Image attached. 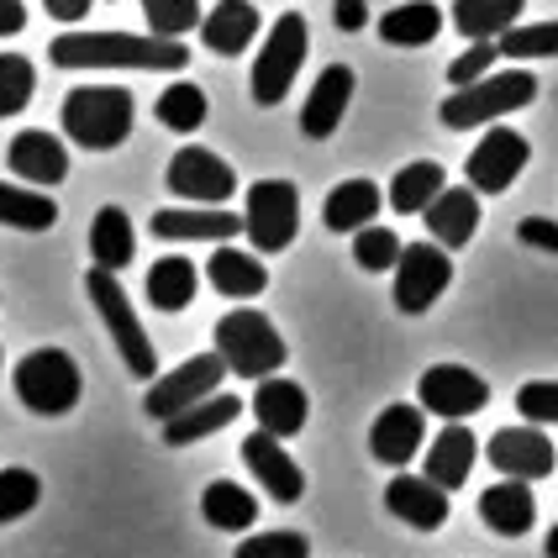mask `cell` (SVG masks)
<instances>
[{
	"label": "cell",
	"mask_w": 558,
	"mask_h": 558,
	"mask_svg": "<svg viewBox=\"0 0 558 558\" xmlns=\"http://www.w3.org/2000/svg\"><path fill=\"white\" fill-rule=\"evenodd\" d=\"M48 59L59 69H154L174 74L185 69L190 53L180 37H132V32H63L48 43Z\"/></svg>",
	"instance_id": "6da1fadb"
},
{
	"label": "cell",
	"mask_w": 558,
	"mask_h": 558,
	"mask_svg": "<svg viewBox=\"0 0 558 558\" xmlns=\"http://www.w3.org/2000/svg\"><path fill=\"white\" fill-rule=\"evenodd\" d=\"M63 137H74L80 148L90 154H111L132 137L137 122V100L122 85H80V90L63 95Z\"/></svg>",
	"instance_id": "7a4b0ae2"
},
{
	"label": "cell",
	"mask_w": 558,
	"mask_h": 558,
	"mask_svg": "<svg viewBox=\"0 0 558 558\" xmlns=\"http://www.w3.org/2000/svg\"><path fill=\"white\" fill-rule=\"evenodd\" d=\"M211 342H217V353L227 359V374H238V379H269L290 359V348L275 332V322L253 306L227 311L217 322V338Z\"/></svg>",
	"instance_id": "3957f363"
},
{
	"label": "cell",
	"mask_w": 558,
	"mask_h": 558,
	"mask_svg": "<svg viewBox=\"0 0 558 558\" xmlns=\"http://www.w3.org/2000/svg\"><path fill=\"white\" fill-rule=\"evenodd\" d=\"M537 100V74L527 69H506V74H485V80H474V85H459V90L442 100V126H453V132H469V126H490L500 117H511V111H522Z\"/></svg>",
	"instance_id": "277c9868"
},
{
	"label": "cell",
	"mask_w": 558,
	"mask_h": 558,
	"mask_svg": "<svg viewBox=\"0 0 558 558\" xmlns=\"http://www.w3.org/2000/svg\"><path fill=\"white\" fill-rule=\"evenodd\" d=\"M85 290H90V306L100 311V322H106V332L117 342L122 364L132 369V379H158V353H154V342H148V332H143L132 301H126L117 269H100L95 264L90 275H85Z\"/></svg>",
	"instance_id": "5b68a950"
},
{
	"label": "cell",
	"mask_w": 558,
	"mask_h": 558,
	"mask_svg": "<svg viewBox=\"0 0 558 558\" xmlns=\"http://www.w3.org/2000/svg\"><path fill=\"white\" fill-rule=\"evenodd\" d=\"M11 385H16V396L27 411L37 416H69L74 405H80V390H85V379H80V364L63 353V348H37L27 353L16 374H11Z\"/></svg>",
	"instance_id": "8992f818"
},
{
	"label": "cell",
	"mask_w": 558,
	"mask_h": 558,
	"mask_svg": "<svg viewBox=\"0 0 558 558\" xmlns=\"http://www.w3.org/2000/svg\"><path fill=\"white\" fill-rule=\"evenodd\" d=\"M306 48H311V32H306V16L301 11H284L269 37H264V48H258V63H253V100L258 106H279L290 85H295V74H301V63H306Z\"/></svg>",
	"instance_id": "52a82bcc"
},
{
	"label": "cell",
	"mask_w": 558,
	"mask_h": 558,
	"mask_svg": "<svg viewBox=\"0 0 558 558\" xmlns=\"http://www.w3.org/2000/svg\"><path fill=\"white\" fill-rule=\"evenodd\" d=\"M243 232L253 238L258 253H284L295 243V232H301V190L290 180H258L248 190Z\"/></svg>",
	"instance_id": "ba28073f"
},
{
	"label": "cell",
	"mask_w": 558,
	"mask_h": 558,
	"mask_svg": "<svg viewBox=\"0 0 558 558\" xmlns=\"http://www.w3.org/2000/svg\"><path fill=\"white\" fill-rule=\"evenodd\" d=\"M453 284V258L442 243H405L396 258V306L405 316H422L437 306V295Z\"/></svg>",
	"instance_id": "9c48e42d"
},
{
	"label": "cell",
	"mask_w": 558,
	"mask_h": 558,
	"mask_svg": "<svg viewBox=\"0 0 558 558\" xmlns=\"http://www.w3.org/2000/svg\"><path fill=\"white\" fill-rule=\"evenodd\" d=\"M221 379H227V359L211 348V353H195V359H190V364H180L174 374H158L143 405H148V416H154V422H169L174 411H185V405L217 396Z\"/></svg>",
	"instance_id": "30bf717a"
},
{
	"label": "cell",
	"mask_w": 558,
	"mask_h": 558,
	"mask_svg": "<svg viewBox=\"0 0 558 558\" xmlns=\"http://www.w3.org/2000/svg\"><path fill=\"white\" fill-rule=\"evenodd\" d=\"M527 158H532V143L522 137V132H511V126H490V132L474 143L464 174H469V185L480 190V195H500V190H511L517 180H522Z\"/></svg>",
	"instance_id": "8fae6325"
},
{
	"label": "cell",
	"mask_w": 558,
	"mask_h": 558,
	"mask_svg": "<svg viewBox=\"0 0 558 558\" xmlns=\"http://www.w3.org/2000/svg\"><path fill=\"white\" fill-rule=\"evenodd\" d=\"M163 185L174 190L180 201H190V206H221V201L238 190V174H232V163L217 158L211 148H180V154L169 158Z\"/></svg>",
	"instance_id": "7c38bea8"
},
{
	"label": "cell",
	"mask_w": 558,
	"mask_h": 558,
	"mask_svg": "<svg viewBox=\"0 0 558 558\" xmlns=\"http://www.w3.org/2000/svg\"><path fill=\"white\" fill-rule=\"evenodd\" d=\"M416 396L442 422H464V416L490 405V385L474 369H464V364H433V369L416 379Z\"/></svg>",
	"instance_id": "4fadbf2b"
},
{
	"label": "cell",
	"mask_w": 558,
	"mask_h": 558,
	"mask_svg": "<svg viewBox=\"0 0 558 558\" xmlns=\"http://www.w3.org/2000/svg\"><path fill=\"white\" fill-rule=\"evenodd\" d=\"M485 453H490V464H496L506 480H543V474L558 469L554 437L537 433V422H527V427H500Z\"/></svg>",
	"instance_id": "5bb4252c"
},
{
	"label": "cell",
	"mask_w": 558,
	"mask_h": 558,
	"mask_svg": "<svg viewBox=\"0 0 558 558\" xmlns=\"http://www.w3.org/2000/svg\"><path fill=\"white\" fill-rule=\"evenodd\" d=\"M243 232V217L227 206H163L154 211V238L163 243H227Z\"/></svg>",
	"instance_id": "9a60e30c"
},
{
	"label": "cell",
	"mask_w": 558,
	"mask_h": 558,
	"mask_svg": "<svg viewBox=\"0 0 558 558\" xmlns=\"http://www.w3.org/2000/svg\"><path fill=\"white\" fill-rule=\"evenodd\" d=\"M243 464L258 474V485H264L279 506H295V500L306 496V474H301V464L279 448L275 433H264V427H258V433L243 437Z\"/></svg>",
	"instance_id": "2e32d148"
},
{
	"label": "cell",
	"mask_w": 558,
	"mask_h": 558,
	"mask_svg": "<svg viewBox=\"0 0 558 558\" xmlns=\"http://www.w3.org/2000/svg\"><path fill=\"white\" fill-rule=\"evenodd\" d=\"M427 442V422H422V405H385L369 427V453L379 464L405 469Z\"/></svg>",
	"instance_id": "e0dca14e"
},
{
	"label": "cell",
	"mask_w": 558,
	"mask_h": 558,
	"mask_svg": "<svg viewBox=\"0 0 558 558\" xmlns=\"http://www.w3.org/2000/svg\"><path fill=\"white\" fill-rule=\"evenodd\" d=\"M385 506H390V517H401L416 532H437L448 522V490L427 474H396L385 485Z\"/></svg>",
	"instance_id": "ac0fdd59"
},
{
	"label": "cell",
	"mask_w": 558,
	"mask_h": 558,
	"mask_svg": "<svg viewBox=\"0 0 558 558\" xmlns=\"http://www.w3.org/2000/svg\"><path fill=\"white\" fill-rule=\"evenodd\" d=\"M5 163H11V174L16 180H27V185H59L63 174H69V148H63L53 132H16L11 137V154H5Z\"/></svg>",
	"instance_id": "d6986e66"
},
{
	"label": "cell",
	"mask_w": 558,
	"mask_h": 558,
	"mask_svg": "<svg viewBox=\"0 0 558 558\" xmlns=\"http://www.w3.org/2000/svg\"><path fill=\"white\" fill-rule=\"evenodd\" d=\"M348 100H353V69L348 63H332V69H322V80L311 85L306 106H301V132L306 137H332L342 126V111H348Z\"/></svg>",
	"instance_id": "ffe728a7"
},
{
	"label": "cell",
	"mask_w": 558,
	"mask_h": 558,
	"mask_svg": "<svg viewBox=\"0 0 558 558\" xmlns=\"http://www.w3.org/2000/svg\"><path fill=\"white\" fill-rule=\"evenodd\" d=\"M422 217H427L433 243H442V248H464L469 238L480 232V190L474 185H442V195H437Z\"/></svg>",
	"instance_id": "44dd1931"
},
{
	"label": "cell",
	"mask_w": 558,
	"mask_h": 558,
	"mask_svg": "<svg viewBox=\"0 0 558 558\" xmlns=\"http://www.w3.org/2000/svg\"><path fill=\"white\" fill-rule=\"evenodd\" d=\"M253 416H258V427H264V433L295 437L301 427H306V416H311V396L295 385V379H279V374H269V379H258Z\"/></svg>",
	"instance_id": "7402d4cb"
},
{
	"label": "cell",
	"mask_w": 558,
	"mask_h": 558,
	"mask_svg": "<svg viewBox=\"0 0 558 558\" xmlns=\"http://www.w3.org/2000/svg\"><path fill=\"white\" fill-rule=\"evenodd\" d=\"M474 459H480L474 433H469L464 422H448L427 442V480H437L442 490H459V485H469V474H474Z\"/></svg>",
	"instance_id": "603a6c76"
},
{
	"label": "cell",
	"mask_w": 558,
	"mask_h": 558,
	"mask_svg": "<svg viewBox=\"0 0 558 558\" xmlns=\"http://www.w3.org/2000/svg\"><path fill=\"white\" fill-rule=\"evenodd\" d=\"M480 517L485 527L500 537H527L532 517H537V500H532V480H500L480 496Z\"/></svg>",
	"instance_id": "cb8c5ba5"
},
{
	"label": "cell",
	"mask_w": 558,
	"mask_h": 558,
	"mask_svg": "<svg viewBox=\"0 0 558 558\" xmlns=\"http://www.w3.org/2000/svg\"><path fill=\"white\" fill-rule=\"evenodd\" d=\"M238 411H243V401H238V396H221V390H217V396H206V401L174 411V416L163 422V442H169V448H190V442H201V437L232 427V422H238Z\"/></svg>",
	"instance_id": "d4e9b609"
},
{
	"label": "cell",
	"mask_w": 558,
	"mask_h": 558,
	"mask_svg": "<svg viewBox=\"0 0 558 558\" xmlns=\"http://www.w3.org/2000/svg\"><path fill=\"white\" fill-rule=\"evenodd\" d=\"M253 37H258L253 0H217V11L201 16V43H206L211 53H221V59H238Z\"/></svg>",
	"instance_id": "484cf974"
},
{
	"label": "cell",
	"mask_w": 558,
	"mask_h": 558,
	"mask_svg": "<svg viewBox=\"0 0 558 558\" xmlns=\"http://www.w3.org/2000/svg\"><path fill=\"white\" fill-rule=\"evenodd\" d=\"M206 279H211V290L227 295V301H253V295H264L269 290V269L243 248H221L206 258Z\"/></svg>",
	"instance_id": "4316f807"
},
{
	"label": "cell",
	"mask_w": 558,
	"mask_h": 558,
	"mask_svg": "<svg viewBox=\"0 0 558 558\" xmlns=\"http://www.w3.org/2000/svg\"><path fill=\"white\" fill-rule=\"evenodd\" d=\"M137 253V232H132V217L122 206H100L90 221V258L100 269H126Z\"/></svg>",
	"instance_id": "83f0119b"
},
{
	"label": "cell",
	"mask_w": 558,
	"mask_h": 558,
	"mask_svg": "<svg viewBox=\"0 0 558 558\" xmlns=\"http://www.w3.org/2000/svg\"><path fill=\"white\" fill-rule=\"evenodd\" d=\"M379 185L374 180H342L332 195H327V206H322V221L332 227V232H359V227H369L379 217Z\"/></svg>",
	"instance_id": "f1b7e54d"
},
{
	"label": "cell",
	"mask_w": 558,
	"mask_h": 558,
	"mask_svg": "<svg viewBox=\"0 0 558 558\" xmlns=\"http://www.w3.org/2000/svg\"><path fill=\"white\" fill-rule=\"evenodd\" d=\"M437 32H442V11L433 0H405V5L379 16V37L396 43V48H427Z\"/></svg>",
	"instance_id": "f546056e"
},
{
	"label": "cell",
	"mask_w": 558,
	"mask_h": 558,
	"mask_svg": "<svg viewBox=\"0 0 558 558\" xmlns=\"http://www.w3.org/2000/svg\"><path fill=\"white\" fill-rule=\"evenodd\" d=\"M448 185V174H442V163L433 158H416V163H405L401 174L390 180V206L401 211V217H416V211H427L437 195Z\"/></svg>",
	"instance_id": "4dcf8cb0"
},
{
	"label": "cell",
	"mask_w": 558,
	"mask_h": 558,
	"mask_svg": "<svg viewBox=\"0 0 558 558\" xmlns=\"http://www.w3.org/2000/svg\"><path fill=\"white\" fill-rule=\"evenodd\" d=\"M59 221L53 195H43L37 185H5L0 180V227H16V232H48Z\"/></svg>",
	"instance_id": "1f68e13d"
},
{
	"label": "cell",
	"mask_w": 558,
	"mask_h": 558,
	"mask_svg": "<svg viewBox=\"0 0 558 558\" xmlns=\"http://www.w3.org/2000/svg\"><path fill=\"white\" fill-rule=\"evenodd\" d=\"M201 517L217 532H248L253 522H258V500H253L243 485L217 480V485H206V496H201Z\"/></svg>",
	"instance_id": "d6a6232c"
},
{
	"label": "cell",
	"mask_w": 558,
	"mask_h": 558,
	"mask_svg": "<svg viewBox=\"0 0 558 558\" xmlns=\"http://www.w3.org/2000/svg\"><path fill=\"white\" fill-rule=\"evenodd\" d=\"M195 290H201V275H195V264L180 258V253H169V258H158L154 269H148V301L158 311H185L195 301Z\"/></svg>",
	"instance_id": "836d02e7"
},
{
	"label": "cell",
	"mask_w": 558,
	"mask_h": 558,
	"mask_svg": "<svg viewBox=\"0 0 558 558\" xmlns=\"http://www.w3.org/2000/svg\"><path fill=\"white\" fill-rule=\"evenodd\" d=\"M522 5L527 0H453V27L464 32L469 43H480V37L496 43L506 27H517Z\"/></svg>",
	"instance_id": "e575fe53"
},
{
	"label": "cell",
	"mask_w": 558,
	"mask_h": 558,
	"mask_svg": "<svg viewBox=\"0 0 558 558\" xmlns=\"http://www.w3.org/2000/svg\"><path fill=\"white\" fill-rule=\"evenodd\" d=\"M154 117L169 126V132H195V126H206V90L180 80V85H169V90L158 95Z\"/></svg>",
	"instance_id": "d590c367"
},
{
	"label": "cell",
	"mask_w": 558,
	"mask_h": 558,
	"mask_svg": "<svg viewBox=\"0 0 558 558\" xmlns=\"http://www.w3.org/2000/svg\"><path fill=\"white\" fill-rule=\"evenodd\" d=\"M32 90H37V69L22 53H0V122L27 111Z\"/></svg>",
	"instance_id": "8d00e7d4"
},
{
	"label": "cell",
	"mask_w": 558,
	"mask_h": 558,
	"mask_svg": "<svg viewBox=\"0 0 558 558\" xmlns=\"http://www.w3.org/2000/svg\"><path fill=\"white\" fill-rule=\"evenodd\" d=\"M500 59H558V22H537V27H506L496 37Z\"/></svg>",
	"instance_id": "74e56055"
},
{
	"label": "cell",
	"mask_w": 558,
	"mask_h": 558,
	"mask_svg": "<svg viewBox=\"0 0 558 558\" xmlns=\"http://www.w3.org/2000/svg\"><path fill=\"white\" fill-rule=\"evenodd\" d=\"M401 238L390 232V227H359L353 232V264L359 269H369V275H385V269H396V258H401Z\"/></svg>",
	"instance_id": "f35d334b"
},
{
	"label": "cell",
	"mask_w": 558,
	"mask_h": 558,
	"mask_svg": "<svg viewBox=\"0 0 558 558\" xmlns=\"http://www.w3.org/2000/svg\"><path fill=\"white\" fill-rule=\"evenodd\" d=\"M43 500V480L32 469H0V522H22Z\"/></svg>",
	"instance_id": "ab89813d"
},
{
	"label": "cell",
	"mask_w": 558,
	"mask_h": 558,
	"mask_svg": "<svg viewBox=\"0 0 558 558\" xmlns=\"http://www.w3.org/2000/svg\"><path fill=\"white\" fill-rule=\"evenodd\" d=\"M143 16L154 37H185L201 27V0H143Z\"/></svg>",
	"instance_id": "60d3db41"
},
{
	"label": "cell",
	"mask_w": 558,
	"mask_h": 558,
	"mask_svg": "<svg viewBox=\"0 0 558 558\" xmlns=\"http://www.w3.org/2000/svg\"><path fill=\"white\" fill-rule=\"evenodd\" d=\"M232 558H311L306 532H258V537H243Z\"/></svg>",
	"instance_id": "b9f144b4"
},
{
	"label": "cell",
	"mask_w": 558,
	"mask_h": 558,
	"mask_svg": "<svg viewBox=\"0 0 558 558\" xmlns=\"http://www.w3.org/2000/svg\"><path fill=\"white\" fill-rule=\"evenodd\" d=\"M517 411H522V422L558 427V379H527L517 390Z\"/></svg>",
	"instance_id": "7bdbcfd3"
},
{
	"label": "cell",
	"mask_w": 558,
	"mask_h": 558,
	"mask_svg": "<svg viewBox=\"0 0 558 558\" xmlns=\"http://www.w3.org/2000/svg\"><path fill=\"white\" fill-rule=\"evenodd\" d=\"M496 59H500V48L490 43V37H480V43H469L459 59L448 63V80H453V90L459 85H474V80H485L490 69H496Z\"/></svg>",
	"instance_id": "ee69618b"
},
{
	"label": "cell",
	"mask_w": 558,
	"mask_h": 558,
	"mask_svg": "<svg viewBox=\"0 0 558 558\" xmlns=\"http://www.w3.org/2000/svg\"><path fill=\"white\" fill-rule=\"evenodd\" d=\"M517 238H522L527 248L558 253V221H548V217H527L522 227H517Z\"/></svg>",
	"instance_id": "f6af8a7d"
},
{
	"label": "cell",
	"mask_w": 558,
	"mask_h": 558,
	"mask_svg": "<svg viewBox=\"0 0 558 558\" xmlns=\"http://www.w3.org/2000/svg\"><path fill=\"white\" fill-rule=\"evenodd\" d=\"M332 22H338V32H364L369 27V5L364 0H332Z\"/></svg>",
	"instance_id": "bcb514c9"
},
{
	"label": "cell",
	"mask_w": 558,
	"mask_h": 558,
	"mask_svg": "<svg viewBox=\"0 0 558 558\" xmlns=\"http://www.w3.org/2000/svg\"><path fill=\"white\" fill-rule=\"evenodd\" d=\"M53 22H85L90 16V0H43Z\"/></svg>",
	"instance_id": "7dc6e473"
},
{
	"label": "cell",
	"mask_w": 558,
	"mask_h": 558,
	"mask_svg": "<svg viewBox=\"0 0 558 558\" xmlns=\"http://www.w3.org/2000/svg\"><path fill=\"white\" fill-rule=\"evenodd\" d=\"M27 27V5L22 0H0V37H16Z\"/></svg>",
	"instance_id": "c3c4849f"
},
{
	"label": "cell",
	"mask_w": 558,
	"mask_h": 558,
	"mask_svg": "<svg viewBox=\"0 0 558 558\" xmlns=\"http://www.w3.org/2000/svg\"><path fill=\"white\" fill-rule=\"evenodd\" d=\"M543 554L558 558V522H554V532H548V543H543Z\"/></svg>",
	"instance_id": "681fc988"
},
{
	"label": "cell",
	"mask_w": 558,
	"mask_h": 558,
	"mask_svg": "<svg viewBox=\"0 0 558 558\" xmlns=\"http://www.w3.org/2000/svg\"><path fill=\"white\" fill-rule=\"evenodd\" d=\"M0 374H5V353H0Z\"/></svg>",
	"instance_id": "f907efd6"
}]
</instances>
